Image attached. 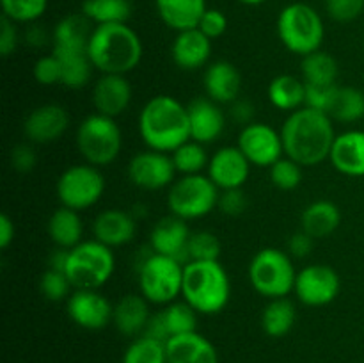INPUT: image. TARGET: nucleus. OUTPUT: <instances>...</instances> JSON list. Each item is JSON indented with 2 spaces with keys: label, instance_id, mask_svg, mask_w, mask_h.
Here are the masks:
<instances>
[{
  "label": "nucleus",
  "instance_id": "obj_1",
  "mask_svg": "<svg viewBox=\"0 0 364 363\" xmlns=\"http://www.w3.org/2000/svg\"><path fill=\"white\" fill-rule=\"evenodd\" d=\"M284 155L302 167H313L329 160L336 139L333 120L320 110L302 107L288 114L281 127Z\"/></svg>",
  "mask_w": 364,
  "mask_h": 363
},
{
  "label": "nucleus",
  "instance_id": "obj_2",
  "mask_svg": "<svg viewBox=\"0 0 364 363\" xmlns=\"http://www.w3.org/2000/svg\"><path fill=\"white\" fill-rule=\"evenodd\" d=\"M139 134L149 149L173 153L191 141L188 109L169 95H156L139 112Z\"/></svg>",
  "mask_w": 364,
  "mask_h": 363
},
{
  "label": "nucleus",
  "instance_id": "obj_3",
  "mask_svg": "<svg viewBox=\"0 0 364 363\" xmlns=\"http://www.w3.org/2000/svg\"><path fill=\"white\" fill-rule=\"evenodd\" d=\"M142 53L141 38L128 23L95 25L87 56L102 75H128L141 64Z\"/></svg>",
  "mask_w": 364,
  "mask_h": 363
},
{
  "label": "nucleus",
  "instance_id": "obj_4",
  "mask_svg": "<svg viewBox=\"0 0 364 363\" xmlns=\"http://www.w3.org/2000/svg\"><path fill=\"white\" fill-rule=\"evenodd\" d=\"M181 298L199 315L223 312L231 298V281L223 263L219 260L185 263Z\"/></svg>",
  "mask_w": 364,
  "mask_h": 363
},
{
  "label": "nucleus",
  "instance_id": "obj_5",
  "mask_svg": "<svg viewBox=\"0 0 364 363\" xmlns=\"http://www.w3.org/2000/svg\"><path fill=\"white\" fill-rule=\"evenodd\" d=\"M277 38L288 52L306 57L322 48L326 25L318 11L306 2H291L281 9L276 21Z\"/></svg>",
  "mask_w": 364,
  "mask_h": 363
},
{
  "label": "nucleus",
  "instance_id": "obj_6",
  "mask_svg": "<svg viewBox=\"0 0 364 363\" xmlns=\"http://www.w3.org/2000/svg\"><path fill=\"white\" fill-rule=\"evenodd\" d=\"M141 294L153 305L167 306L181 298L185 263L173 256L160 255L151 248L135 265Z\"/></svg>",
  "mask_w": 364,
  "mask_h": 363
},
{
  "label": "nucleus",
  "instance_id": "obj_7",
  "mask_svg": "<svg viewBox=\"0 0 364 363\" xmlns=\"http://www.w3.org/2000/svg\"><path fill=\"white\" fill-rule=\"evenodd\" d=\"M77 149L85 164L105 167L117 160L123 148V134L114 117L92 112L80 121L75 134Z\"/></svg>",
  "mask_w": 364,
  "mask_h": 363
},
{
  "label": "nucleus",
  "instance_id": "obj_8",
  "mask_svg": "<svg viewBox=\"0 0 364 363\" xmlns=\"http://www.w3.org/2000/svg\"><path fill=\"white\" fill-rule=\"evenodd\" d=\"M249 283L267 299L288 298L294 292L297 270L290 253L279 248H263L251 258L247 269Z\"/></svg>",
  "mask_w": 364,
  "mask_h": 363
},
{
  "label": "nucleus",
  "instance_id": "obj_9",
  "mask_svg": "<svg viewBox=\"0 0 364 363\" xmlns=\"http://www.w3.org/2000/svg\"><path fill=\"white\" fill-rule=\"evenodd\" d=\"M116 270V256L112 249L102 242L89 238L68 251L66 274L73 288L100 290L109 283Z\"/></svg>",
  "mask_w": 364,
  "mask_h": 363
},
{
  "label": "nucleus",
  "instance_id": "obj_10",
  "mask_svg": "<svg viewBox=\"0 0 364 363\" xmlns=\"http://www.w3.org/2000/svg\"><path fill=\"white\" fill-rule=\"evenodd\" d=\"M219 187L208 174H187L173 182L167 192V209L185 221L203 219L217 209Z\"/></svg>",
  "mask_w": 364,
  "mask_h": 363
},
{
  "label": "nucleus",
  "instance_id": "obj_11",
  "mask_svg": "<svg viewBox=\"0 0 364 363\" xmlns=\"http://www.w3.org/2000/svg\"><path fill=\"white\" fill-rule=\"evenodd\" d=\"M60 205L71 210H87L102 199L105 192V177L100 167L91 164H75L60 173L55 185Z\"/></svg>",
  "mask_w": 364,
  "mask_h": 363
},
{
  "label": "nucleus",
  "instance_id": "obj_12",
  "mask_svg": "<svg viewBox=\"0 0 364 363\" xmlns=\"http://www.w3.org/2000/svg\"><path fill=\"white\" fill-rule=\"evenodd\" d=\"M341 278L327 263H311L297 273L294 292L299 301L306 306L331 305L340 295Z\"/></svg>",
  "mask_w": 364,
  "mask_h": 363
},
{
  "label": "nucleus",
  "instance_id": "obj_13",
  "mask_svg": "<svg viewBox=\"0 0 364 363\" xmlns=\"http://www.w3.org/2000/svg\"><path fill=\"white\" fill-rule=\"evenodd\" d=\"M237 146L247 157L249 162L258 167H270L281 157H284L281 130H276L262 121L242 127Z\"/></svg>",
  "mask_w": 364,
  "mask_h": 363
},
{
  "label": "nucleus",
  "instance_id": "obj_14",
  "mask_svg": "<svg viewBox=\"0 0 364 363\" xmlns=\"http://www.w3.org/2000/svg\"><path fill=\"white\" fill-rule=\"evenodd\" d=\"M176 177V167L169 153L144 149L135 153L128 164V178L142 191H162L171 187Z\"/></svg>",
  "mask_w": 364,
  "mask_h": 363
},
{
  "label": "nucleus",
  "instance_id": "obj_15",
  "mask_svg": "<svg viewBox=\"0 0 364 363\" xmlns=\"http://www.w3.org/2000/svg\"><path fill=\"white\" fill-rule=\"evenodd\" d=\"M68 317L82 330L98 331L114 319V305L95 288H75L66 301Z\"/></svg>",
  "mask_w": 364,
  "mask_h": 363
},
{
  "label": "nucleus",
  "instance_id": "obj_16",
  "mask_svg": "<svg viewBox=\"0 0 364 363\" xmlns=\"http://www.w3.org/2000/svg\"><path fill=\"white\" fill-rule=\"evenodd\" d=\"M71 123L70 112L59 103H45L27 114L23 134L32 144H50L63 137Z\"/></svg>",
  "mask_w": 364,
  "mask_h": 363
},
{
  "label": "nucleus",
  "instance_id": "obj_17",
  "mask_svg": "<svg viewBox=\"0 0 364 363\" xmlns=\"http://www.w3.org/2000/svg\"><path fill=\"white\" fill-rule=\"evenodd\" d=\"M251 166L252 164L238 146H223L210 157L206 174L219 191L242 189L251 174Z\"/></svg>",
  "mask_w": 364,
  "mask_h": 363
},
{
  "label": "nucleus",
  "instance_id": "obj_18",
  "mask_svg": "<svg viewBox=\"0 0 364 363\" xmlns=\"http://www.w3.org/2000/svg\"><path fill=\"white\" fill-rule=\"evenodd\" d=\"M132 84L127 75L105 73L92 85V107L95 112L109 117H119L132 103Z\"/></svg>",
  "mask_w": 364,
  "mask_h": 363
},
{
  "label": "nucleus",
  "instance_id": "obj_19",
  "mask_svg": "<svg viewBox=\"0 0 364 363\" xmlns=\"http://www.w3.org/2000/svg\"><path fill=\"white\" fill-rule=\"evenodd\" d=\"M92 238L107 248H123L137 235V217L121 209H107L92 221Z\"/></svg>",
  "mask_w": 364,
  "mask_h": 363
},
{
  "label": "nucleus",
  "instance_id": "obj_20",
  "mask_svg": "<svg viewBox=\"0 0 364 363\" xmlns=\"http://www.w3.org/2000/svg\"><path fill=\"white\" fill-rule=\"evenodd\" d=\"M95 25L84 13L66 14L55 23L52 31V53L70 56V53H87Z\"/></svg>",
  "mask_w": 364,
  "mask_h": 363
},
{
  "label": "nucleus",
  "instance_id": "obj_21",
  "mask_svg": "<svg viewBox=\"0 0 364 363\" xmlns=\"http://www.w3.org/2000/svg\"><path fill=\"white\" fill-rule=\"evenodd\" d=\"M188 109V125H191V139L201 144H212L226 128V114L220 109L219 103L205 98L192 100L187 105Z\"/></svg>",
  "mask_w": 364,
  "mask_h": 363
},
{
  "label": "nucleus",
  "instance_id": "obj_22",
  "mask_svg": "<svg viewBox=\"0 0 364 363\" xmlns=\"http://www.w3.org/2000/svg\"><path fill=\"white\" fill-rule=\"evenodd\" d=\"M191 235L187 221L169 214L151 228L149 248L160 255L173 256V258L187 263V246Z\"/></svg>",
  "mask_w": 364,
  "mask_h": 363
},
{
  "label": "nucleus",
  "instance_id": "obj_23",
  "mask_svg": "<svg viewBox=\"0 0 364 363\" xmlns=\"http://www.w3.org/2000/svg\"><path fill=\"white\" fill-rule=\"evenodd\" d=\"M173 63L183 71H198L210 64L212 57V39L206 38L198 27L176 32L171 45Z\"/></svg>",
  "mask_w": 364,
  "mask_h": 363
},
{
  "label": "nucleus",
  "instance_id": "obj_24",
  "mask_svg": "<svg viewBox=\"0 0 364 363\" xmlns=\"http://www.w3.org/2000/svg\"><path fill=\"white\" fill-rule=\"evenodd\" d=\"M203 88L206 96L219 105H231L240 98L242 75L230 60H215L206 66L203 75Z\"/></svg>",
  "mask_w": 364,
  "mask_h": 363
},
{
  "label": "nucleus",
  "instance_id": "obj_25",
  "mask_svg": "<svg viewBox=\"0 0 364 363\" xmlns=\"http://www.w3.org/2000/svg\"><path fill=\"white\" fill-rule=\"evenodd\" d=\"M329 162L338 173L345 177H364V130H347L336 134Z\"/></svg>",
  "mask_w": 364,
  "mask_h": 363
},
{
  "label": "nucleus",
  "instance_id": "obj_26",
  "mask_svg": "<svg viewBox=\"0 0 364 363\" xmlns=\"http://www.w3.org/2000/svg\"><path fill=\"white\" fill-rule=\"evenodd\" d=\"M166 349L167 363H219L215 345L198 331L171 337Z\"/></svg>",
  "mask_w": 364,
  "mask_h": 363
},
{
  "label": "nucleus",
  "instance_id": "obj_27",
  "mask_svg": "<svg viewBox=\"0 0 364 363\" xmlns=\"http://www.w3.org/2000/svg\"><path fill=\"white\" fill-rule=\"evenodd\" d=\"M149 317V301L142 294H127L114 305L112 322L124 337H141Z\"/></svg>",
  "mask_w": 364,
  "mask_h": 363
},
{
  "label": "nucleus",
  "instance_id": "obj_28",
  "mask_svg": "<svg viewBox=\"0 0 364 363\" xmlns=\"http://www.w3.org/2000/svg\"><path fill=\"white\" fill-rule=\"evenodd\" d=\"M160 20L173 31L196 28L208 9L206 0H155Z\"/></svg>",
  "mask_w": 364,
  "mask_h": 363
},
{
  "label": "nucleus",
  "instance_id": "obj_29",
  "mask_svg": "<svg viewBox=\"0 0 364 363\" xmlns=\"http://www.w3.org/2000/svg\"><path fill=\"white\" fill-rule=\"evenodd\" d=\"M301 224L306 233L313 238H326L333 235L341 224V210L329 199H318L309 203L301 216Z\"/></svg>",
  "mask_w": 364,
  "mask_h": 363
},
{
  "label": "nucleus",
  "instance_id": "obj_30",
  "mask_svg": "<svg viewBox=\"0 0 364 363\" xmlns=\"http://www.w3.org/2000/svg\"><path fill=\"white\" fill-rule=\"evenodd\" d=\"M46 230H48L50 241L57 248L71 249L84 241V223H82L80 212L63 205L52 212Z\"/></svg>",
  "mask_w": 364,
  "mask_h": 363
},
{
  "label": "nucleus",
  "instance_id": "obj_31",
  "mask_svg": "<svg viewBox=\"0 0 364 363\" xmlns=\"http://www.w3.org/2000/svg\"><path fill=\"white\" fill-rule=\"evenodd\" d=\"M267 96L277 110L291 114L306 105V82L290 73L277 75L270 80Z\"/></svg>",
  "mask_w": 364,
  "mask_h": 363
},
{
  "label": "nucleus",
  "instance_id": "obj_32",
  "mask_svg": "<svg viewBox=\"0 0 364 363\" xmlns=\"http://www.w3.org/2000/svg\"><path fill=\"white\" fill-rule=\"evenodd\" d=\"M301 73V78L306 82V85L333 88V85L338 84L340 64L329 52L318 50V52H313L309 56L302 57Z\"/></svg>",
  "mask_w": 364,
  "mask_h": 363
},
{
  "label": "nucleus",
  "instance_id": "obj_33",
  "mask_svg": "<svg viewBox=\"0 0 364 363\" xmlns=\"http://www.w3.org/2000/svg\"><path fill=\"white\" fill-rule=\"evenodd\" d=\"M297 308L288 298L269 299L262 313V327L267 337L281 338L287 337L295 326Z\"/></svg>",
  "mask_w": 364,
  "mask_h": 363
},
{
  "label": "nucleus",
  "instance_id": "obj_34",
  "mask_svg": "<svg viewBox=\"0 0 364 363\" xmlns=\"http://www.w3.org/2000/svg\"><path fill=\"white\" fill-rule=\"evenodd\" d=\"M329 117L341 123H358L364 117V91L352 85H336Z\"/></svg>",
  "mask_w": 364,
  "mask_h": 363
},
{
  "label": "nucleus",
  "instance_id": "obj_35",
  "mask_svg": "<svg viewBox=\"0 0 364 363\" xmlns=\"http://www.w3.org/2000/svg\"><path fill=\"white\" fill-rule=\"evenodd\" d=\"M132 11V0H84L82 4V13L92 25L128 23Z\"/></svg>",
  "mask_w": 364,
  "mask_h": 363
},
{
  "label": "nucleus",
  "instance_id": "obj_36",
  "mask_svg": "<svg viewBox=\"0 0 364 363\" xmlns=\"http://www.w3.org/2000/svg\"><path fill=\"white\" fill-rule=\"evenodd\" d=\"M171 159H173L174 167H176V173H180L181 177H187V174H201L203 171H206L210 162V157L206 153L205 144L198 141H187L180 146V148L174 149L171 153Z\"/></svg>",
  "mask_w": 364,
  "mask_h": 363
},
{
  "label": "nucleus",
  "instance_id": "obj_37",
  "mask_svg": "<svg viewBox=\"0 0 364 363\" xmlns=\"http://www.w3.org/2000/svg\"><path fill=\"white\" fill-rule=\"evenodd\" d=\"M160 312H162L167 331H169L171 337L198 331L199 313L187 301H174L171 305L164 306V310H160Z\"/></svg>",
  "mask_w": 364,
  "mask_h": 363
},
{
  "label": "nucleus",
  "instance_id": "obj_38",
  "mask_svg": "<svg viewBox=\"0 0 364 363\" xmlns=\"http://www.w3.org/2000/svg\"><path fill=\"white\" fill-rule=\"evenodd\" d=\"M55 56V53H53ZM63 66V80L60 84L68 89H80L91 80L92 63L87 53H70V56H55Z\"/></svg>",
  "mask_w": 364,
  "mask_h": 363
},
{
  "label": "nucleus",
  "instance_id": "obj_39",
  "mask_svg": "<svg viewBox=\"0 0 364 363\" xmlns=\"http://www.w3.org/2000/svg\"><path fill=\"white\" fill-rule=\"evenodd\" d=\"M121 363H167L166 342L155 340L151 337H135L127 347Z\"/></svg>",
  "mask_w": 364,
  "mask_h": 363
},
{
  "label": "nucleus",
  "instance_id": "obj_40",
  "mask_svg": "<svg viewBox=\"0 0 364 363\" xmlns=\"http://www.w3.org/2000/svg\"><path fill=\"white\" fill-rule=\"evenodd\" d=\"M2 16L14 23H36L48 9V0H0Z\"/></svg>",
  "mask_w": 364,
  "mask_h": 363
},
{
  "label": "nucleus",
  "instance_id": "obj_41",
  "mask_svg": "<svg viewBox=\"0 0 364 363\" xmlns=\"http://www.w3.org/2000/svg\"><path fill=\"white\" fill-rule=\"evenodd\" d=\"M223 246L212 231H194L188 238L187 262H210L219 260Z\"/></svg>",
  "mask_w": 364,
  "mask_h": 363
},
{
  "label": "nucleus",
  "instance_id": "obj_42",
  "mask_svg": "<svg viewBox=\"0 0 364 363\" xmlns=\"http://www.w3.org/2000/svg\"><path fill=\"white\" fill-rule=\"evenodd\" d=\"M270 169V182L274 187L279 191H294L302 184V169L304 167L295 162L290 157H281L277 162H274Z\"/></svg>",
  "mask_w": 364,
  "mask_h": 363
},
{
  "label": "nucleus",
  "instance_id": "obj_43",
  "mask_svg": "<svg viewBox=\"0 0 364 363\" xmlns=\"http://www.w3.org/2000/svg\"><path fill=\"white\" fill-rule=\"evenodd\" d=\"M71 288L73 285L64 270L46 269L39 280V290H41L43 298L53 302L68 301V298L71 295Z\"/></svg>",
  "mask_w": 364,
  "mask_h": 363
},
{
  "label": "nucleus",
  "instance_id": "obj_44",
  "mask_svg": "<svg viewBox=\"0 0 364 363\" xmlns=\"http://www.w3.org/2000/svg\"><path fill=\"white\" fill-rule=\"evenodd\" d=\"M32 73H34L36 82L39 85H45V88L60 84V80H63V66L53 53L39 57L34 63Z\"/></svg>",
  "mask_w": 364,
  "mask_h": 363
},
{
  "label": "nucleus",
  "instance_id": "obj_45",
  "mask_svg": "<svg viewBox=\"0 0 364 363\" xmlns=\"http://www.w3.org/2000/svg\"><path fill=\"white\" fill-rule=\"evenodd\" d=\"M326 11L331 20L350 23L364 13V0H326Z\"/></svg>",
  "mask_w": 364,
  "mask_h": 363
},
{
  "label": "nucleus",
  "instance_id": "obj_46",
  "mask_svg": "<svg viewBox=\"0 0 364 363\" xmlns=\"http://www.w3.org/2000/svg\"><path fill=\"white\" fill-rule=\"evenodd\" d=\"M217 209L224 214V216L237 217L242 216L247 209V196L242 189H228V191H220L219 203Z\"/></svg>",
  "mask_w": 364,
  "mask_h": 363
},
{
  "label": "nucleus",
  "instance_id": "obj_47",
  "mask_svg": "<svg viewBox=\"0 0 364 363\" xmlns=\"http://www.w3.org/2000/svg\"><path fill=\"white\" fill-rule=\"evenodd\" d=\"M198 28L206 38L212 39V41L213 39L223 38L228 31V16L220 9H210L208 7L205 11V14H203Z\"/></svg>",
  "mask_w": 364,
  "mask_h": 363
},
{
  "label": "nucleus",
  "instance_id": "obj_48",
  "mask_svg": "<svg viewBox=\"0 0 364 363\" xmlns=\"http://www.w3.org/2000/svg\"><path fill=\"white\" fill-rule=\"evenodd\" d=\"M36 164H38V155H36V149L32 148L31 142H21V144L14 146L13 152H11V166L14 167V171L31 173Z\"/></svg>",
  "mask_w": 364,
  "mask_h": 363
},
{
  "label": "nucleus",
  "instance_id": "obj_49",
  "mask_svg": "<svg viewBox=\"0 0 364 363\" xmlns=\"http://www.w3.org/2000/svg\"><path fill=\"white\" fill-rule=\"evenodd\" d=\"M336 85H333V88H313V85H306L304 107L320 110V112L329 116V109H331V103H333V96H334V89H336Z\"/></svg>",
  "mask_w": 364,
  "mask_h": 363
},
{
  "label": "nucleus",
  "instance_id": "obj_50",
  "mask_svg": "<svg viewBox=\"0 0 364 363\" xmlns=\"http://www.w3.org/2000/svg\"><path fill=\"white\" fill-rule=\"evenodd\" d=\"M18 43H20V34H18L16 23L11 21L9 18L2 16L0 20V53L2 57H9L11 53H14Z\"/></svg>",
  "mask_w": 364,
  "mask_h": 363
},
{
  "label": "nucleus",
  "instance_id": "obj_51",
  "mask_svg": "<svg viewBox=\"0 0 364 363\" xmlns=\"http://www.w3.org/2000/svg\"><path fill=\"white\" fill-rule=\"evenodd\" d=\"M313 248H315V238L306 233L304 230L295 231L288 241V253H290L291 258H306V256L311 255Z\"/></svg>",
  "mask_w": 364,
  "mask_h": 363
},
{
  "label": "nucleus",
  "instance_id": "obj_52",
  "mask_svg": "<svg viewBox=\"0 0 364 363\" xmlns=\"http://www.w3.org/2000/svg\"><path fill=\"white\" fill-rule=\"evenodd\" d=\"M255 105L249 100L238 98L230 105V116L235 123L247 127V125L255 123Z\"/></svg>",
  "mask_w": 364,
  "mask_h": 363
},
{
  "label": "nucleus",
  "instance_id": "obj_53",
  "mask_svg": "<svg viewBox=\"0 0 364 363\" xmlns=\"http://www.w3.org/2000/svg\"><path fill=\"white\" fill-rule=\"evenodd\" d=\"M25 43L31 45L32 48H41V46H46L50 43L52 45V32L46 31L43 25H39L38 21L36 23H31L25 31Z\"/></svg>",
  "mask_w": 364,
  "mask_h": 363
},
{
  "label": "nucleus",
  "instance_id": "obj_54",
  "mask_svg": "<svg viewBox=\"0 0 364 363\" xmlns=\"http://www.w3.org/2000/svg\"><path fill=\"white\" fill-rule=\"evenodd\" d=\"M142 335H146V337H151V338H155V340H160V342L169 340L171 335H169V331H167L166 320H164L162 312H156L149 317L148 326H146L144 333Z\"/></svg>",
  "mask_w": 364,
  "mask_h": 363
},
{
  "label": "nucleus",
  "instance_id": "obj_55",
  "mask_svg": "<svg viewBox=\"0 0 364 363\" xmlns=\"http://www.w3.org/2000/svg\"><path fill=\"white\" fill-rule=\"evenodd\" d=\"M14 235H16L14 221L11 219L7 214H2V216H0V249L6 251V249L14 242Z\"/></svg>",
  "mask_w": 364,
  "mask_h": 363
},
{
  "label": "nucleus",
  "instance_id": "obj_56",
  "mask_svg": "<svg viewBox=\"0 0 364 363\" xmlns=\"http://www.w3.org/2000/svg\"><path fill=\"white\" fill-rule=\"evenodd\" d=\"M240 4H244V6H262V4L269 2V0H238Z\"/></svg>",
  "mask_w": 364,
  "mask_h": 363
},
{
  "label": "nucleus",
  "instance_id": "obj_57",
  "mask_svg": "<svg viewBox=\"0 0 364 363\" xmlns=\"http://www.w3.org/2000/svg\"><path fill=\"white\" fill-rule=\"evenodd\" d=\"M363 43H364V39H363Z\"/></svg>",
  "mask_w": 364,
  "mask_h": 363
}]
</instances>
